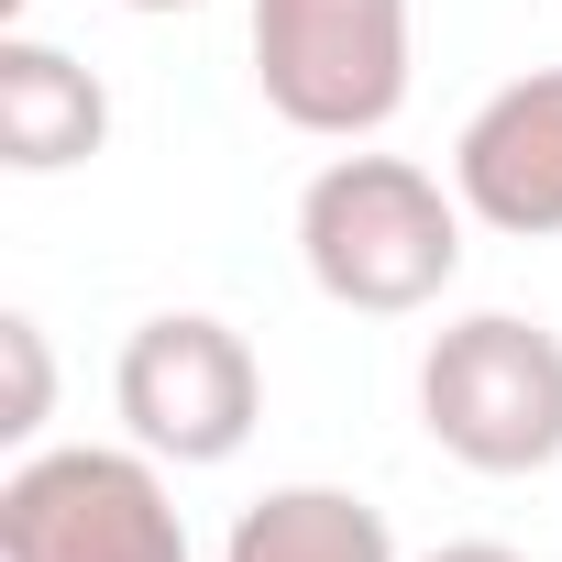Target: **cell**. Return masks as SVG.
Instances as JSON below:
<instances>
[{
  "instance_id": "cell-5",
  "label": "cell",
  "mask_w": 562,
  "mask_h": 562,
  "mask_svg": "<svg viewBox=\"0 0 562 562\" xmlns=\"http://www.w3.org/2000/svg\"><path fill=\"white\" fill-rule=\"evenodd\" d=\"M111 408L155 463H232L265 419V364L232 321L210 310H155L122 364H111Z\"/></svg>"
},
{
  "instance_id": "cell-2",
  "label": "cell",
  "mask_w": 562,
  "mask_h": 562,
  "mask_svg": "<svg viewBox=\"0 0 562 562\" xmlns=\"http://www.w3.org/2000/svg\"><path fill=\"white\" fill-rule=\"evenodd\" d=\"M419 430L463 474H540L562 463V331L518 310L441 321L419 353Z\"/></svg>"
},
{
  "instance_id": "cell-8",
  "label": "cell",
  "mask_w": 562,
  "mask_h": 562,
  "mask_svg": "<svg viewBox=\"0 0 562 562\" xmlns=\"http://www.w3.org/2000/svg\"><path fill=\"white\" fill-rule=\"evenodd\" d=\"M221 562H397V529L353 485H265L232 518Z\"/></svg>"
},
{
  "instance_id": "cell-9",
  "label": "cell",
  "mask_w": 562,
  "mask_h": 562,
  "mask_svg": "<svg viewBox=\"0 0 562 562\" xmlns=\"http://www.w3.org/2000/svg\"><path fill=\"white\" fill-rule=\"evenodd\" d=\"M0 364H12V397H0V441H34L56 419V353H45V321H0Z\"/></svg>"
},
{
  "instance_id": "cell-10",
  "label": "cell",
  "mask_w": 562,
  "mask_h": 562,
  "mask_svg": "<svg viewBox=\"0 0 562 562\" xmlns=\"http://www.w3.org/2000/svg\"><path fill=\"white\" fill-rule=\"evenodd\" d=\"M419 562H518L507 540H441V551H419Z\"/></svg>"
},
{
  "instance_id": "cell-3",
  "label": "cell",
  "mask_w": 562,
  "mask_h": 562,
  "mask_svg": "<svg viewBox=\"0 0 562 562\" xmlns=\"http://www.w3.org/2000/svg\"><path fill=\"white\" fill-rule=\"evenodd\" d=\"M254 89L310 144H375L408 111V0H254Z\"/></svg>"
},
{
  "instance_id": "cell-11",
  "label": "cell",
  "mask_w": 562,
  "mask_h": 562,
  "mask_svg": "<svg viewBox=\"0 0 562 562\" xmlns=\"http://www.w3.org/2000/svg\"><path fill=\"white\" fill-rule=\"evenodd\" d=\"M122 12H199V0H122Z\"/></svg>"
},
{
  "instance_id": "cell-4",
  "label": "cell",
  "mask_w": 562,
  "mask_h": 562,
  "mask_svg": "<svg viewBox=\"0 0 562 562\" xmlns=\"http://www.w3.org/2000/svg\"><path fill=\"white\" fill-rule=\"evenodd\" d=\"M0 562H188V518L166 496V463L133 441H56L23 452L0 485Z\"/></svg>"
},
{
  "instance_id": "cell-1",
  "label": "cell",
  "mask_w": 562,
  "mask_h": 562,
  "mask_svg": "<svg viewBox=\"0 0 562 562\" xmlns=\"http://www.w3.org/2000/svg\"><path fill=\"white\" fill-rule=\"evenodd\" d=\"M463 188H441L408 155H331L299 188V265L331 310L408 321L463 276Z\"/></svg>"
},
{
  "instance_id": "cell-6",
  "label": "cell",
  "mask_w": 562,
  "mask_h": 562,
  "mask_svg": "<svg viewBox=\"0 0 562 562\" xmlns=\"http://www.w3.org/2000/svg\"><path fill=\"white\" fill-rule=\"evenodd\" d=\"M452 188L507 243L562 232V67H529L496 100H474V122L452 133Z\"/></svg>"
},
{
  "instance_id": "cell-7",
  "label": "cell",
  "mask_w": 562,
  "mask_h": 562,
  "mask_svg": "<svg viewBox=\"0 0 562 562\" xmlns=\"http://www.w3.org/2000/svg\"><path fill=\"white\" fill-rule=\"evenodd\" d=\"M100 144H111V89L45 34H0V166L12 177H67Z\"/></svg>"
}]
</instances>
